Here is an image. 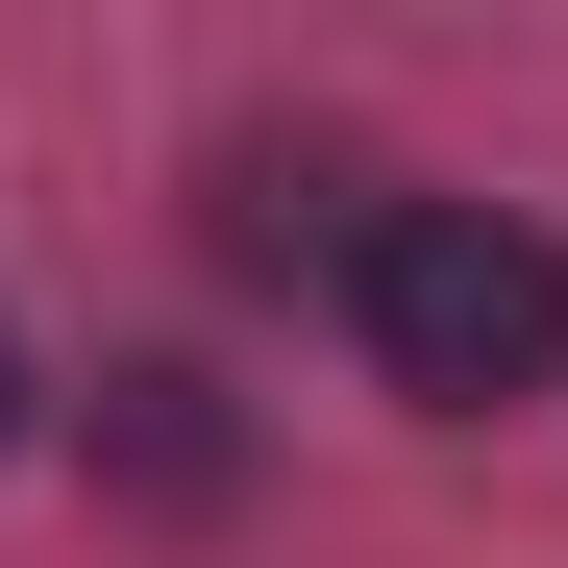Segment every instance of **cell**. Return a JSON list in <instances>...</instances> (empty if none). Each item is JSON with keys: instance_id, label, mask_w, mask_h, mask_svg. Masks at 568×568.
Wrapping results in <instances>:
<instances>
[{"instance_id": "6da1fadb", "label": "cell", "mask_w": 568, "mask_h": 568, "mask_svg": "<svg viewBox=\"0 0 568 568\" xmlns=\"http://www.w3.org/2000/svg\"><path fill=\"white\" fill-rule=\"evenodd\" d=\"M346 322H371V371L420 420H519L568 371V247L519 199H371L346 223Z\"/></svg>"}, {"instance_id": "7a4b0ae2", "label": "cell", "mask_w": 568, "mask_h": 568, "mask_svg": "<svg viewBox=\"0 0 568 568\" xmlns=\"http://www.w3.org/2000/svg\"><path fill=\"white\" fill-rule=\"evenodd\" d=\"M0 445H26V346H0Z\"/></svg>"}]
</instances>
